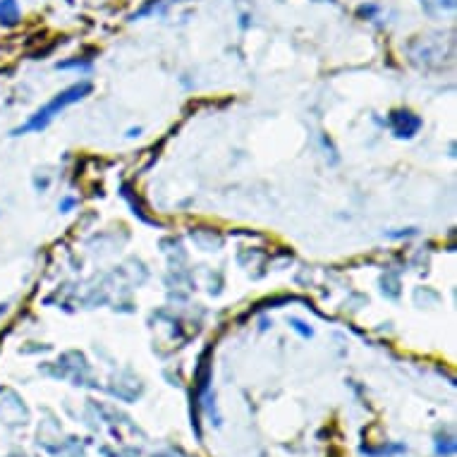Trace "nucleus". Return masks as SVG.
Returning <instances> with one entry per match:
<instances>
[{
  "instance_id": "obj_4",
  "label": "nucleus",
  "mask_w": 457,
  "mask_h": 457,
  "mask_svg": "<svg viewBox=\"0 0 457 457\" xmlns=\"http://www.w3.org/2000/svg\"><path fill=\"white\" fill-rule=\"evenodd\" d=\"M429 12H445V10H453L455 8V0H421Z\"/></svg>"
},
{
  "instance_id": "obj_1",
  "label": "nucleus",
  "mask_w": 457,
  "mask_h": 457,
  "mask_svg": "<svg viewBox=\"0 0 457 457\" xmlns=\"http://www.w3.org/2000/svg\"><path fill=\"white\" fill-rule=\"evenodd\" d=\"M91 91V84L89 82H80V84H72L70 89L60 91L56 98H53L51 103H46L43 108H38L36 113L32 115V120L27 122L24 127H19L14 134H22V132H38V130H46L48 125H51V120L58 115L60 110H65L67 106H72V103L82 101V98L86 96V93Z\"/></svg>"
},
{
  "instance_id": "obj_5",
  "label": "nucleus",
  "mask_w": 457,
  "mask_h": 457,
  "mask_svg": "<svg viewBox=\"0 0 457 457\" xmlns=\"http://www.w3.org/2000/svg\"><path fill=\"white\" fill-rule=\"evenodd\" d=\"M14 60V51L10 46H0V70Z\"/></svg>"
},
{
  "instance_id": "obj_3",
  "label": "nucleus",
  "mask_w": 457,
  "mask_h": 457,
  "mask_svg": "<svg viewBox=\"0 0 457 457\" xmlns=\"http://www.w3.org/2000/svg\"><path fill=\"white\" fill-rule=\"evenodd\" d=\"M19 22V8L17 0H0V24L12 27Z\"/></svg>"
},
{
  "instance_id": "obj_2",
  "label": "nucleus",
  "mask_w": 457,
  "mask_h": 457,
  "mask_svg": "<svg viewBox=\"0 0 457 457\" xmlns=\"http://www.w3.org/2000/svg\"><path fill=\"white\" fill-rule=\"evenodd\" d=\"M419 125L421 122L417 120L412 113H395V115H392V127H395L397 137H412L419 130Z\"/></svg>"
},
{
  "instance_id": "obj_6",
  "label": "nucleus",
  "mask_w": 457,
  "mask_h": 457,
  "mask_svg": "<svg viewBox=\"0 0 457 457\" xmlns=\"http://www.w3.org/2000/svg\"><path fill=\"white\" fill-rule=\"evenodd\" d=\"M436 453L443 455V457H450V455L455 453V441H448V443L438 441V443H436Z\"/></svg>"
}]
</instances>
